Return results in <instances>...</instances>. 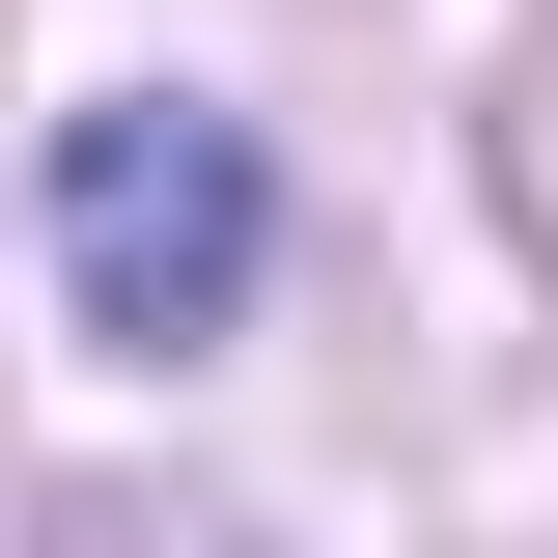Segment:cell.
Returning a JSON list of instances; mask_svg holds the SVG:
<instances>
[{"label": "cell", "instance_id": "1", "mask_svg": "<svg viewBox=\"0 0 558 558\" xmlns=\"http://www.w3.org/2000/svg\"><path fill=\"white\" fill-rule=\"evenodd\" d=\"M279 196H252V112H196V84H112V112H57V279L112 363H196L223 307H252Z\"/></svg>", "mask_w": 558, "mask_h": 558}]
</instances>
